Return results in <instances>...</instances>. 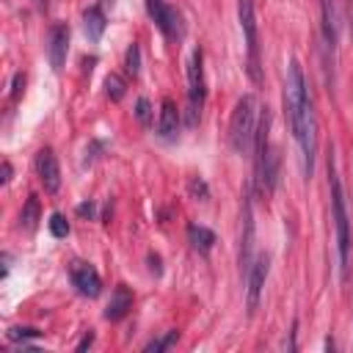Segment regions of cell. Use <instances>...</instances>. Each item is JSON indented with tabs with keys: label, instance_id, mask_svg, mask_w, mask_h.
Instances as JSON below:
<instances>
[{
	"label": "cell",
	"instance_id": "cell-1",
	"mask_svg": "<svg viewBox=\"0 0 353 353\" xmlns=\"http://www.w3.org/2000/svg\"><path fill=\"white\" fill-rule=\"evenodd\" d=\"M284 105H287V119H290V130L301 146V157H303V174L312 176L314 171V152H317V119H314V108H312V97L306 91V80H303V69L301 63L292 58L287 66V83H284Z\"/></svg>",
	"mask_w": 353,
	"mask_h": 353
},
{
	"label": "cell",
	"instance_id": "cell-2",
	"mask_svg": "<svg viewBox=\"0 0 353 353\" xmlns=\"http://www.w3.org/2000/svg\"><path fill=\"white\" fill-rule=\"evenodd\" d=\"M328 185H331V210H334V229H336V256H339V276L347 279V262H350V232H347V212H345V196L342 182L334 165V157L328 160Z\"/></svg>",
	"mask_w": 353,
	"mask_h": 353
},
{
	"label": "cell",
	"instance_id": "cell-3",
	"mask_svg": "<svg viewBox=\"0 0 353 353\" xmlns=\"http://www.w3.org/2000/svg\"><path fill=\"white\" fill-rule=\"evenodd\" d=\"M256 99L251 94L240 97L234 110H232V121H229V143L237 154H245L254 146V132H256Z\"/></svg>",
	"mask_w": 353,
	"mask_h": 353
},
{
	"label": "cell",
	"instance_id": "cell-4",
	"mask_svg": "<svg viewBox=\"0 0 353 353\" xmlns=\"http://www.w3.org/2000/svg\"><path fill=\"white\" fill-rule=\"evenodd\" d=\"M237 19L243 28L245 39V69L254 83H262V63H259V30H256V17H254V3L251 0H237Z\"/></svg>",
	"mask_w": 353,
	"mask_h": 353
},
{
	"label": "cell",
	"instance_id": "cell-5",
	"mask_svg": "<svg viewBox=\"0 0 353 353\" xmlns=\"http://www.w3.org/2000/svg\"><path fill=\"white\" fill-rule=\"evenodd\" d=\"M204 105V66H201V50H193L188 63V124H196V116Z\"/></svg>",
	"mask_w": 353,
	"mask_h": 353
},
{
	"label": "cell",
	"instance_id": "cell-6",
	"mask_svg": "<svg viewBox=\"0 0 353 353\" xmlns=\"http://www.w3.org/2000/svg\"><path fill=\"white\" fill-rule=\"evenodd\" d=\"M146 3V11L152 17V22L160 28V33L165 39H179L182 36V22H179V14L165 3V0H143Z\"/></svg>",
	"mask_w": 353,
	"mask_h": 353
},
{
	"label": "cell",
	"instance_id": "cell-7",
	"mask_svg": "<svg viewBox=\"0 0 353 353\" xmlns=\"http://www.w3.org/2000/svg\"><path fill=\"white\" fill-rule=\"evenodd\" d=\"M268 273H270V256H268V254H259L256 262H254L251 270H248V284H245V287H248V290H245L248 314H254L256 306H259V295H262V287H265Z\"/></svg>",
	"mask_w": 353,
	"mask_h": 353
},
{
	"label": "cell",
	"instance_id": "cell-8",
	"mask_svg": "<svg viewBox=\"0 0 353 353\" xmlns=\"http://www.w3.org/2000/svg\"><path fill=\"white\" fill-rule=\"evenodd\" d=\"M66 52H69V25L66 22H55L50 28V33H47V58H50V66L55 72L63 69Z\"/></svg>",
	"mask_w": 353,
	"mask_h": 353
},
{
	"label": "cell",
	"instance_id": "cell-9",
	"mask_svg": "<svg viewBox=\"0 0 353 353\" xmlns=\"http://www.w3.org/2000/svg\"><path fill=\"white\" fill-rule=\"evenodd\" d=\"M36 174H39V182L47 193H58L61 188V168H58V160L52 154V149H39L36 154Z\"/></svg>",
	"mask_w": 353,
	"mask_h": 353
},
{
	"label": "cell",
	"instance_id": "cell-10",
	"mask_svg": "<svg viewBox=\"0 0 353 353\" xmlns=\"http://www.w3.org/2000/svg\"><path fill=\"white\" fill-rule=\"evenodd\" d=\"M323 11V50H325V69L334 72V52H336V14L334 0H320Z\"/></svg>",
	"mask_w": 353,
	"mask_h": 353
},
{
	"label": "cell",
	"instance_id": "cell-11",
	"mask_svg": "<svg viewBox=\"0 0 353 353\" xmlns=\"http://www.w3.org/2000/svg\"><path fill=\"white\" fill-rule=\"evenodd\" d=\"M69 273H72V284L77 287L80 295L97 298V295L102 292V279H99V273H97L88 262H74Z\"/></svg>",
	"mask_w": 353,
	"mask_h": 353
},
{
	"label": "cell",
	"instance_id": "cell-12",
	"mask_svg": "<svg viewBox=\"0 0 353 353\" xmlns=\"http://www.w3.org/2000/svg\"><path fill=\"white\" fill-rule=\"evenodd\" d=\"M176 130H179V108H176V102L174 99H163V105H160V119H157V135L163 138V141H171V138H176Z\"/></svg>",
	"mask_w": 353,
	"mask_h": 353
},
{
	"label": "cell",
	"instance_id": "cell-13",
	"mask_svg": "<svg viewBox=\"0 0 353 353\" xmlns=\"http://www.w3.org/2000/svg\"><path fill=\"white\" fill-rule=\"evenodd\" d=\"M251 245H254V221H251V201L243 207V237H240V268L248 276L251 270Z\"/></svg>",
	"mask_w": 353,
	"mask_h": 353
},
{
	"label": "cell",
	"instance_id": "cell-14",
	"mask_svg": "<svg viewBox=\"0 0 353 353\" xmlns=\"http://www.w3.org/2000/svg\"><path fill=\"white\" fill-rule=\"evenodd\" d=\"M130 306H132V292H130L127 284H119V287L113 290L108 306H105V320H121V317L130 312Z\"/></svg>",
	"mask_w": 353,
	"mask_h": 353
},
{
	"label": "cell",
	"instance_id": "cell-15",
	"mask_svg": "<svg viewBox=\"0 0 353 353\" xmlns=\"http://www.w3.org/2000/svg\"><path fill=\"white\" fill-rule=\"evenodd\" d=\"M105 11L99 8V6H88L85 11H83V28H85V36H88V41H99L102 39V33H105Z\"/></svg>",
	"mask_w": 353,
	"mask_h": 353
},
{
	"label": "cell",
	"instance_id": "cell-16",
	"mask_svg": "<svg viewBox=\"0 0 353 353\" xmlns=\"http://www.w3.org/2000/svg\"><path fill=\"white\" fill-rule=\"evenodd\" d=\"M188 240H190V245H193L199 254H207V251L215 245V234H212L207 226H201V223H190V226H188Z\"/></svg>",
	"mask_w": 353,
	"mask_h": 353
},
{
	"label": "cell",
	"instance_id": "cell-17",
	"mask_svg": "<svg viewBox=\"0 0 353 353\" xmlns=\"http://www.w3.org/2000/svg\"><path fill=\"white\" fill-rule=\"evenodd\" d=\"M36 223H39V199L36 196H28V201H25V207L19 212V226L25 232H33Z\"/></svg>",
	"mask_w": 353,
	"mask_h": 353
},
{
	"label": "cell",
	"instance_id": "cell-18",
	"mask_svg": "<svg viewBox=\"0 0 353 353\" xmlns=\"http://www.w3.org/2000/svg\"><path fill=\"white\" fill-rule=\"evenodd\" d=\"M124 69H127V74H130V77H138V74H141V47H138L135 41L127 47V55H124Z\"/></svg>",
	"mask_w": 353,
	"mask_h": 353
},
{
	"label": "cell",
	"instance_id": "cell-19",
	"mask_svg": "<svg viewBox=\"0 0 353 353\" xmlns=\"http://www.w3.org/2000/svg\"><path fill=\"white\" fill-rule=\"evenodd\" d=\"M124 88H127V83H124L119 74H113V72H110V74L105 77V94H108L113 102H119V99L124 97Z\"/></svg>",
	"mask_w": 353,
	"mask_h": 353
},
{
	"label": "cell",
	"instance_id": "cell-20",
	"mask_svg": "<svg viewBox=\"0 0 353 353\" xmlns=\"http://www.w3.org/2000/svg\"><path fill=\"white\" fill-rule=\"evenodd\" d=\"M176 336H179L176 331H165L163 336H157V339H152V342H146V347H143V350H146V353H160V350H165V347H171V345L176 342Z\"/></svg>",
	"mask_w": 353,
	"mask_h": 353
},
{
	"label": "cell",
	"instance_id": "cell-21",
	"mask_svg": "<svg viewBox=\"0 0 353 353\" xmlns=\"http://www.w3.org/2000/svg\"><path fill=\"white\" fill-rule=\"evenodd\" d=\"M135 119H138L143 127L152 124V108H149V99H146V97H141V99L135 102Z\"/></svg>",
	"mask_w": 353,
	"mask_h": 353
},
{
	"label": "cell",
	"instance_id": "cell-22",
	"mask_svg": "<svg viewBox=\"0 0 353 353\" xmlns=\"http://www.w3.org/2000/svg\"><path fill=\"white\" fill-rule=\"evenodd\" d=\"M50 232H52L55 237H66V234H69V223H66V218H63L61 212H52V215H50Z\"/></svg>",
	"mask_w": 353,
	"mask_h": 353
},
{
	"label": "cell",
	"instance_id": "cell-23",
	"mask_svg": "<svg viewBox=\"0 0 353 353\" xmlns=\"http://www.w3.org/2000/svg\"><path fill=\"white\" fill-rule=\"evenodd\" d=\"M41 331H36V328H11L8 331V339L11 342H28V339H36Z\"/></svg>",
	"mask_w": 353,
	"mask_h": 353
},
{
	"label": "cell",
	"instance_id": "cell-24",
	"mask_svg": "<svg viewBox=\"0 0 353 353\" xmlns=\"http://www.w3.org/2000/svg\"><path fill=\"white\" fill-rule=\"evenodd\" d=\"M190 193L199 196V199L204 201V199H207V185H204L201 179H193V182H190Z\"/></svg>",
	"mask_w": 353,
	"mask_h": 353
},
{
	"label": "cell",
	"instance_id": "cell-25",
	"mask_svg": "<svg viewBox=\"0 0 353 353\" xmlns=\"http://www.w3.org/2000/svg\"><path fill=\"white\" fill-rule=\"evenodd\" d=\"M22 85H25V77H22V74H14V83H11V99H14V102L19 99Z\"/></svg>",
	"mask_w": 353,
	"mask_h": 353
},
{
	"label": "cell",
	"instance_id": "cell-26",
	"mask_svg": "<svg viewBox=\"0 0 353 353\" xmlns=\"http://www.w3.org/2000/svg\"><path fill=\"white\" fill-rule=\"evenodd\" d=\"M94 212H97L94 201H83V204L77 207V215H83V218H94Z\"/></svg>",
	"mask_w": 353,
	"mask_h": 353
},
{
	"label": "cell",
	"instance_id": "cell-27",
	"mask_svg": "<svg viewBox=\"0 0 353 353\" xmlns=\"http://www.w3.org/2000/svg\"><path fill=\"white\" fill-rule=\"evenodd\" d=\"M149 270H152L154 276H160V256H157V254H149Z\"/></svg>",
	"mask_w": 353,
	"mask_h": 353
},
{
	"label": "cell",
	"instance_id": "cell-28",
	"mask_svg": "<svg viewBox=\"0 0 353 353\" xmlns=\"http://www.w3.org/2000/svg\"><path fill=\"white\" fill-rule=\"evenodd\" d=\"M91 342H94V334L88 331V334H85V336L77 342V350H85V347H91Z\"/></svg>",
	"mask_w": 353,
	"mask_h": 353
},
{
	"label": "cell",
	"instance_id": "cell-29",
	"mask_svg": "<svg viewBox=\"0 0 353 353\" xmlns=\"http://www.w3.org/2000/svg\"><path fill=\"white\" fill-rule=\"evenodd\" d=\"M0 179H3V182H8V179H11V163H8V160L3 163V176H0Z\"/></svg>",
	"mask_w": 353,
	"mask_h": 353
},
{
	"label": "cell",
	"instance_id": "cell-30",
	"mask_svg": "<svg viewBox=\"0 0 353 353\" xmlns=\"http://www.w3.org/2000/svg\"><path fill=\"white\" fill-rule=\"evenodd\" d=\"M36 3V8H47V0H33Z\"/></svg>",
	"mask_w": 353,
	"mask_h": 353
},
{
	"label": "cell",
	"instance_id": "cell-31",
	"mask_svg": "<svg viewBox=\"0 0 353 353\" xmlns=\"http://www.w3.org/2000/svg\"><path fill=\"white\" fill-rule=\"evenodd\" d=\"M105 3H110V0H105Z\"/></svg>",
	"mask_w": 353,
	"mask_h": 353
}]
</instances>
